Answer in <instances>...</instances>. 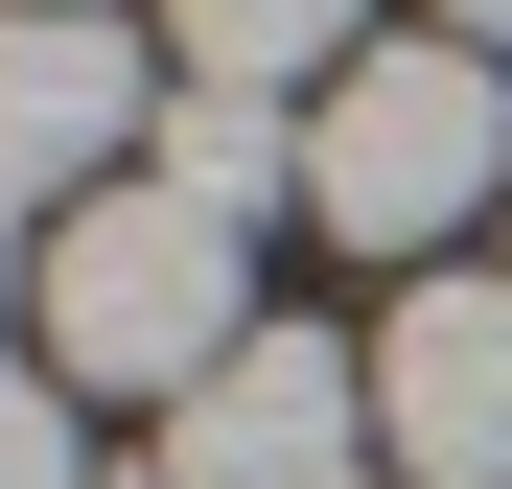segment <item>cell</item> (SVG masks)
Wrapping results in <instances>:
<instances>
[{
    "label": "cell",
    "instance_id": "obj_1",
    "mask_svg": "<svg viewBox=\"0 0 512 489\" xmlns=\"http://www.w3.org/2000/svg\"><path fill=\"white\" fill-rule=\"evenodd\" d=\"M303 210L350 233L373 280H443V233L512 210V70L466 24H419V47H350L303 94Z\"/></svg>",
    "mask_w": 512,
    "mask_h": 489
},
{
    "label": "cell",
    "instance_id": "obj_2",
    "mask_svg": "<svg viewBox=\"0 0 512 489\" xmlns=\"http://www.w3.org/2000/svg\"><path fill=\"white\" fill-rule=\"evenodd\" d=\"M24 326H47L70 396H163V420H187V396L256 350V257H233V210H187L140 163V187H94V210L47 233V303Z\"/></svg>",
    "mask_w": 512,
    "mask_h": 489
},
{
    "label": "cell",
    "instance_id": "obj_3",
    "mask_svg": "<svg viewBox=\"0 0 512 489\" xmlns=\"http://www.w3.org/2000/svg\"><path fill=\"white\" fill-rule=\"evenodd\" d=\"M163 94L187 70H140V24L117 0H0V210H94V187H140L163 163Z\"/></svg>",
    "mask_w": 512,
    "mask_h": 489
},
{
    "label": "cell",
    "instance_id": "obj_4",
    "mask_svg": "<svg viewBox=\"0 0 512 489\" xmlns=\"http://www.w3.org/2000/svg\"><path fill=\"white\" fill-rule=\"evenodd\" d=\"M163 489H373V350L256 326L187 420H163Z\"/></svg>",
    "mask_w": 512,
    "mask_h": 489
},
{
    "label": "cell",
    "instance_id": "obj_5",
    "mask_svg": "<svg viewBox=\"0 0 512 489\" xmlns=\"http://www.w3.org/2000/svg\"><path fill=\"white\" fill-rule=\"evenodd\" d=\"M373 443H396V489H512V257L489 280H396Z\"/></svg>",
    "mask_w": 512,
    "mask_h": 489
},
{
    "label": "cell",
    "instance_id": "obj_6",
    "mask_svg": "<svg viewBox=\"0 0 512 489\" xmlns=\"http://www.w3.org/2000/svg\"><path fill=\"white\" fill-rule=\"evenodd\" d=\"M373 0H163V70L187 94H303V70H350Z\"/></svg>",
    "mask_w": 512,
    "mask_h": 489
},
{
    "label": "cell",
    "instance_id": "obj_7",
    "mask_svg": "<svg viewBox=\"0 0 512 489\" xmlns=\"http://www.w3.org/2000/svg\"><path fill=\"white\" fill-rule=\"evenodd\" d=\"M163 187L187 210H303V94H163Z\"/></svg>",
    "mask_w": 512,
    "mask_h": 489
},
{
    "label": "cell",
    "instance_id": "obj_8",
    "mask_svg": "<svg viewBox=\"0 0 512 489\" xmlns=\"http://www.w3.org/2000/svg\"><path fill=\"white\" fill-rule=\"evenodd\" d=\"M0 489H94V443H70V373L0 350Z\"/></svg>",
    "mask_w": 512,
    "mask_h": 489
},
{
    "label": "cell",
    "instance_id": "obj_9",
    "mask_svg": "<svg viewBox=\"0 0 512 489\" xmlns=\"http://www.w3.org/2000/svg\"><path fill=\"white\" fill-rule=\"evenodd\" d=\"M443 24H466V47H512V0H443Z\"/></svg>",
    "mask_w": 512,
    "mask_h": 489
},
{
    "label": "cell",
    "instance_id": "obj_10",
    "mask_svg": "<svg viewBox=\"0 0 512 489\" xmlns=\"http://www.w3.org/2000/svg\"><path fill=\"white\" fill-rule=\"evenodd\" d=\"M0 303H47V257H0Z\"/></svg>",
    "mask_w": 512,
    "mask_h": 489
}]
</instances>
